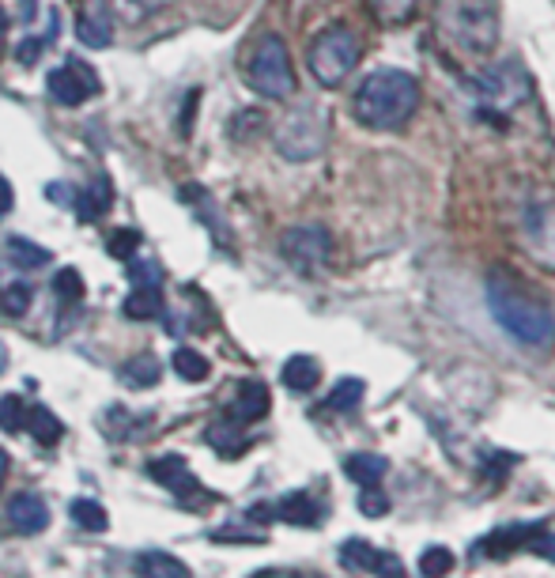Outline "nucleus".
Here are the masks:
<instances>
[{"instance_id": "473e14b6", "label": "nucleus", "mask_w": 555, "mask_h": 578, "mask_svg": "<svg viewBox=\"0 0 555 578\" xmlns=\"http://www.w3.org/2000/svg\"><path fill=\"white\" fill-rule=\"evenodd\" d=\"M0 427H5L8 435H15V431H24V427H27V404L19 401L15 393H8L5 401H0Z\"/></svg>"}, {"instance_id": "4be33fe9", "label": "nucleus", "mask_w": 555, "mask_h": 578, "mask_svg": "<svg viewBox=\"0 0 555 578\" xmlns=\"http://www.w3.org/2000/svg\"><path fill=\"white\" fill-rule=\"evenodd\" d=\"M121 314L133 317V321L159 317V314H163V295H159V288H136V291L121 303Z\"/></svg>"}, {"instance_id": "5701e85b", "label": "nucleus", "mask_w": 555, "mask_h": 578, "mask_svg": "<svg viewBox=\"0 0 555 578\" xmlns=\"http://www.w3.org/2000/svg\"><path fill=\"white\" fill-rule=\"evenodd\" d=\"M136 574H147V578H185L189 567L182 560H174V555L166 552H144L136 560Z\"/></svg>"}, {"instance_id": "1a4fd4ad", "label": "nucleus", "mask_w": 555, "mask_h": 578, "mask_svg": "<svg viewBox=\"0 0 555 578\" xmlns=\"http://www.w3.org/2000/svg\"><path fill=\"white\" fill-rule=\"evenodd\" d=\"M46 88H50V95L61 106H80V102H88L91 95H99L102 83H99L91 64H83L80 57H65V64H57V69L50 72Z\"/></svg>"}, {"instance_id": "ea45409f", "label": "nucleus", "mask_w": 555, "mask_h": 578, "mask_svg": "<svg viewBox=\"0 0 555 578\" xmlns=\"http://www.w3.org/2000/svg\"><path fill=\"white\" fill-rule=\"evenodd\" d=\"M8 469H12V458L0 450V484H5V477H8Z\"/></svg>"}, {"instance_id": "4c0bfd02", "label": "nucleus", "mask_w": 555, "mask_h": 578, "mask_svg": "<svg viewBox=\"0 0 555 578\" xmlns=\"http://www.w3.org/2000/svg\"><path fill=\"white\" fill-rule=\"evenodd\" d=\"M42 50H46V42H42L38 34H31V38H24V42H19L15 57H19V64H34V61L42 57Z\"/></svg>"}, {"instance_id": "412c9836", "label": "nucleus", "mask_w": 555, "mask_h": 578, "mask_svg": "<svg viewBox=\"0 0 555 578\" xmlns=\"http://www.w3.org/2000/svg\"><path fill=\"white\" fill-rule=\"evenodd\" d=\"M121 382L133 385V390H152L159 382V359L155 355H133L129 363H121Z\"/></svg>"}, {"instance_id": "c9c22d12", "label": "nucleus", "mask_w": 555, "mask_h": 578, "mask_svg": "<svg viewBox=\"0 0 555 578\" xmlns=\"http://www.w3.org/2000/svg\"><path fill=\"white\" fill-rule=\"evenodd\" d=\"M359 510L367 514V518H381V514L390 510V496L386 491H378V484H367L359 496Z\"/></svg>"}, {"instance_id": "0eeeda50", "label": "nucleus", "mask_w": 555, "mask_h": 578, "mask_svg": "<svg viewBox=\"0 0 555 578\" xmlns=\"http://www.w3.org/2000/svg\"><path fill=\"white\" fill-rule=\"evenodd\" d=\"M280 253L284 261L298 272H317L329 265L333 257V234L322 227V223H298V227H287L280 234Z\"/></svg>"}, {"instance_id": "f8f14e48", "label": "nucleus", "mask_w": 555, "mask_h": 578, "mask_svg": "<svg viewBox=\"0 0 555 578\" xmlns=\"http://www.w3.org/2000/svg\"><path fill=\"white\" fill-rule=\"evenodd\" d=\"M340 564H344L348 571H371V574H400L404 571L390 552H381L367 541H344V548H340Z\"/></svg>"}, {"instance_id": "dca6fc26", "label": "nucleus", "mask_w": 555, "mask_h": 578, "mask_svg": "<svg viewBox=\"0 0 555 578\" xmlns=\"http://www.w3.org/2000/svg\"><path fill=\"white\" fill-rule=\"evenodd\" d=\"M272 518H280L287 526H314L322 518V507H317L314 496H306V491H291V496H284L272 507Z\"/></svg>"}, {"instance_id": "7ed1b4c3", "label": "nucleus", "mask_w": 555, "mask_h": 578, "mask_svg": "<svg viewBox=\"0 0 555 578\" xmlns=\"http://www.w3.org/2000/svg\"><path fill=\"white\" fill-rule=\"evenodd\" d=\"M435 27L461 53L487 57L499 46L495 0H435Z\"/></svg>"}, {"instance_id": "a878e982", "label": "nucleus", "mask_w": 555, "mask_h": 578, "mask_svg": "<svg viewBox=\"0 0 555 578\" xmlns=\"http://www.w3.org/2000/svg\"><path fill=\"white\" fill-rule=\"evenodd\" d=\"M31 298H34V288L27 280H12V284L0 288V310H5L8 317H24Z\"/></svg>"}, {"instance_id": "f03ea898", "label": "nucleus", "mask_w": 555, "mask_h": 578, "mask_svg": "<svg viewBox=\"0 0 555 578\" xmlns=\"http://www.w3.org/2000/svg\"><path fill=\"white\" fill-rule=\"evenodd\" d=\"M419 106V83L400 69H378L367 72L352 95V114L359 125L390 133V128L409 125Z\"/></svg>"}, {"instance_id": "4468645a", "label": "nucleus", "mask_w": 555, "mask_h": 578, "mask_svg": "<svg viewBox=\"0 0 555 578\" xmlns=\"http://www.w3.org/2000/svg\"><path fill=\"white\" fill-rule=\"evenodd\" d=\"M110 208H114V185H110V178H106V175H99V178L76 197V212H80L83 223L102 220Z\"/></svg>"}, {"instance_id": "f704fd0d", "label": "nucleus", "mask_w": 555, "mask_h": 578, "mask_svg": "<svg viewBox=\"0 0 555 578\" xmlns=\"http://www.w3.org/2000/svg\"><path fill=\"white\" fill-rule=\"evenodd\" d=\"M419 571L423 574H450L454 571V552L450 548H438V545H431L423 555H419Z\"/></svg>"}, {"instance_id": "20e7f679", "label": "nucleus", "mask_w": 555, "mask_h": 578, "mask_svg": "<svg viewBox=\"0 0 555 578\" xmlns=\"http://www.w3.org/2000/svg\"><path fill=\"white\" fill-rule=\"evenodd\" d=\"M359 38H355V31L352 27H344V24H333V27H325L322 34H317L314 42H310V50H306V64H310V76L322 83V88H340L348 76H352V69L359 64Z\"/></svg>"}, {"instance_id": "c756f323", "label": "nucleus", "mask_w": 555, "mask_h": 578, "mask_svg": "<svg viewBox=\"0 0 555 578\" xmlns=\"http://www.w3.org/2000/svg\"><path fill=\"white\" fill-rule=\"evenodd\" d=\"M114 8L121 12L125 24H144V19H152L155 12L170 8V0H114Z\"/></svg>"}, {"instance_id": "ddd939ff", "label": "nucleus", "mask_w": 555, "mask_h": 578, "mask_svg": "<svg viewBox=\"0 0 555 578\" xmlns=\"http://www.w3.org/2000/svg\"><path fill=\"white\" fill-rule=\"evenodd\" d=\"M268 390L261 382H239V390H234V401H230V409L227 416H234L239 423H253V420H265L268 416Z\"/></svg>"}, {"instance_id": "9b49d317", "label": "nucleus", "mask_w": 555, "mask_h": 578, "mask_svg": "<svg viewBox=\"0 0 555 578\" xmlns=\"http://www.w3.org/2000/svg\"><path fill=\"white\" fill-rule=\"evenodd\" d=\"M8 522L15 526V533L34 537V533L50 526V507L42 496H34V491H19V496L8 499Z\"/></svg>"}, {"instance_id": "2eb2a0df", "label": "nucleus", "mask_w": 555, "mask_h": 578, "mask_svg": "<svg viewBox=\"0 0 555 578\" xmlns=\"http://www.w3.org/2000/svg\"><path fill=\"white\" fill-rule=\"evenodd\" d=\"M246 423H239L234 416H223V420H216L208 427V446L216 450L220 458H239L242 450L249 446V439H246V431H242Z\"/></svg>"}, {"instance_id": "a211bd4d", "label": "nucleus", "mask_w": 555, "mask_h": 578, "mask_svg": "<svg viewBox=\"0 0 555 578\" xmlns=\"http://www.w3.org/2000/svg\"><path fill=\"white\" fill-rule=\"evenodd\" d=\"M317 382H322V367L314 355H291L284 363V385L291 393H310Z\"/></svg>"}, {"instance_id": "c85d7f7f", "label": "nucleus", "mask_w": 555, "mask_h": 578, "mask_svg": "<svg viewBox=\"0 0 555 578\" xmlns=\"http://www.w3.org/2000/svg\"><path fill=\"white\" fill-rule=\"evenodd\" d=\"M362 401V382L359 378H340L336 385H333V393H329V409L333 412H352L355 404Z\"/></svg>"}, {"instance_id": "423d86ee", "label": "nucleus", "mask_w": 555, "mask_h": 578, "mask_svg": "<svg viewBox=\"0 0 555 578\" xmlns=\"http://www.w3.org/2000/svg\"><path fill=\"white\" fill-rule=\"evenodd\" d=\"M325 147V114H317L314 106H303L280 121L276 128V152L291 163H306L314 156H322Z\"/></svg>"}, {"instance_id": "39448f33", "label": "nucleus", "mask_w": 555, "mask_h": 578, "mask_svg": "<svg viewBox=\"0 0 555 578\" xmlns=\"http://www.w3.org/2000/svg\"><path fill=\"white\" fill-rule=\"evenodd\" d=\"M246 83L261 99H291L295 95V69H291V53L284 46L280 34H265L258 46H253L249 61H246Z\"/></svg>"}, {"instance_id": "6e6552de", "label": "nucleus", "mask_w": 555, "mask_h": 578, "mask_svg": "<svg viewBox=\"0 0 555 578\" xmlns=\"http://www.w3.org/2000/svg\"><path fill=\"white\" fill-rule=\"evenodd\" d=\"M147 477H152L155 484H163V488H170L174 491V499L182 503V507H189V510H204L212 499V491L193 477V469H189V461L182 458V454H163V458H152L147 461Z\"/></svg>"}, {"instance_id": "9d476101", "label": "nucleus", "mask_w": 555, "mask_h": 578, "mask_svg": "<svg viewBox=\"0 0 555 578\" xmlns=\"http://www.w3.org/2000/svg\"><path fill=\"white\" fill-rule=\"evenodd\" d=\"M76 38L91 50H102L114 42V19L106 12L102 0H88V5L76 12Z\"/></svg>"}, {"instance_id": "a19ab883", "label": "nucleus", "mask_w": 555, "mask_h": 578, "mask_svg": "<svg viewBox=\"0 0 555 578\" xmlns=\"http://www.w3.org/2000/svg\"><path fill=\"white\" fill-rule=\"evenodd\" d=\"M5 363H8V352H5V348H0V374H5Z\"/></svg>"}, {"instance_id": "7c9ffc66", "label": "nucleus", "mask_w": 555, "mask_h": 578, "mask_svg": "<svg viewBox=\"0 0 555 578\" xmlns=\"http://www.w3.org/2000/svg\"><path fill=\"white\" fill-rule=\"evenodd\" d=\"M53 291H57V298H61V307H65V310L76 307L83 298V276L76 269H61L53 276Z\"/></svg>"}, {"instance_id": "b1692460", "label": "nucleus", "mask_w": 555, "mask_h": 578, "mask_svg": "<svg viewBox=\"0 0 555 578\" xmlns=\"http://www.w3.org/2000/svg\"><path fill=\"white\" fill-rule=\"evenodd\" d=\"M8 261L12 265H19V269H46L50 265V250L46 246H38V242H31V239H8Z\"/></svg>"}, {"instance_id": "f3484780", "label": "nucleus", "mask_w": 555, "mask_h": 578, "mask_svg": "<svg viewBox=\"0 0 555 578\" xmlns=\"http://www.w3.org/2000/svg\"><path fill=\"white\" fill-rule=\"evenodd\" d=\"M532 529H537V526H503V529L487 533V537L480 541V552L491 555V560H503V555H510L514 548H525V545H529Z\"/></svg>"}, {"instance_id": "2f4dec72", "label": "nucleus", "mask_w": 555, "mask_h": 578, "mask_svg": "<svg viewBox=\"0 0 555 578\" xmlns=\"http://www.w3.org/2000/svg\"><path fill=\"white\" fill-rule=\"evenodd\" d=\"M140 242H144V234L125 227V231H114L110 239H106V250H110V257H118V261H129V257H136Z\"/></svg>"}, {"instance_id": "e433bc0d", "label": "nucleus", "mask_w": 555, "mask_h": 578, "mask_svg": "<svg viewBox=\"0 0 555 578\" xmlns=\"http://www.w3.org/2000/svg\"><path fill=\"white\" fill-rule=\"evenodd\" d=\"M529 552H537V555H544V560H551L555 564V533L551 529H532V537H529V545H525Z\"/></svg>"}, {"instance_id": "6ab92c4d", "label": "nucleus", "mask_w": 555, "mask_h": 578, "mask_svg": "<svg viewBox=\"0 0 555 578\" xmlns=\"http://www.w3.org/2000/svg\"><path fill=\"white\" fill-rule=\"evenodd\" d=\"M386 469H390V461L381 458V454H367V450H362V454H352L348 461H344V473H348V480H355V484H378L381 477H386Z\"/></svg>"}, {"instance_id": "393cba45", "label": "nucleus", "mask_w": 555, "mask_h": 578, "mask_svg": "<svg viewBox=\"0 0 555 578\" xmlns=\"http://www.w3.org/2000/svg\"><path fill=\"white\" fill-rule=\"evenodd\" d=\"M69 514H72V522H76L80 529H91V533L110 529V514H106V510H102L95 499H72Z\"/></svg>"}, {"instance_id": "cd10ccee", "label": "nucleus", "mask_w": 555, "mask_h": 578, "mask_svg": "<svg viewBox=\"0 0 555 578\" xmlns=\"http://www.w3.org/2000/svg\"><path fill=\"white\" fill-rule=\"evenodd\" d=\"M170 363H174V371H178L185 382H204V378H208V371H212V367H208V359H204L197 348H178Z\"/></svg>"}, {"instance_id": "aec40b11", "label": "nucleus", "mask_w": 555, "mask_h": 578, "mask_svg": "<svg viewBox=\"0 0 555 578\" xmlns=\"http://www.w3.org/2000/svg\"><path fill=\"white\" fill-rule=\"evenodd\" d=\"M27 431L42 442V446H57L61 435H65V423H61L46 404H34V409H27Z\"/></svg>"}, {"instance_id": "bb28decb", "label": "nucleus", "mask_w": 555, "mask_h": 578, "mask_svg": "<svg viewBox=\"0 0 555 578\" xmlns=\"http://www.w3.org/2000/svg\"><path fill=\"white\" fill-rule=\"evenodd\" d=\"M367 8H371V15L378 19V24L397 27V24H404V19H412L416 0H367Z\"/></svg>"}, {"instance_id": "58836bf2", "label": "nucleus", "mask_w": 555, "mask_h": 578, "mask_svg": "<svg viewBox=\"0 0 555 578\" xmlns=\"http://www.w3.org/2000/svg\"><path fill=\"white\" fill-rule=\"evenodd\" d=\"M12 204H15V193H12V182L0 175V216H8L12 212Z\"/></svg>"}, {"instance_id": "f257e3e1", "label": "nucleus", "mask_w": 555, "mask_h": 578, "mask_svg": "<svg viewBox=\"0 0 555 578\" xmlns=\"http://www.w3.org/2000/svg\"><path fill=\"white\" fill-rule=\"evenodd\" d=\"M487 307L491 317L499 321V329H506L522 348L548 352L555 345V314L544 298L525 288V280L510 269H491L487 276Z\"/></svg>"}, {"instance_id": "72a5a7b5", "label": "nucleus", "mask_w": 555, "mask_h": 578, "mask_svg": "<svg viewBox=\"0 0 555 578\" xmlns=\"http://www.w3.org/2000/svg\"><path fill=\"white\" fill-rule=\"evenodd\" d=\"M129 280H133L136 288H159L163 269H159L155 257H147V261H140V257H129Z\"/></svg>"}]
</instances>
